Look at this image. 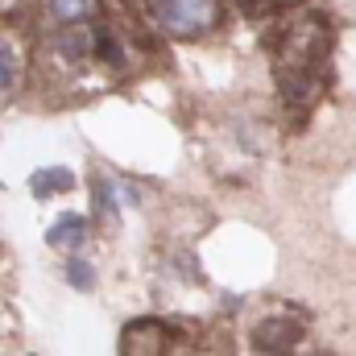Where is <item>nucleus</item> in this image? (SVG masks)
Masks as SVG:
<instances>
[{
	"label": "nucleus",
	"mask_w": 356,
	"mask_h": 356,
	"mask_svg": "<svg viewBox=\"0 0 356 356\" xmlns=\"http://www.w3.org/2000/svg\"><path fill=\"white\" fill-rule=\"evenodd\" d=\"M149 8H154L158 25L170 29V33H199L216 17L211 0H149Z\"/></svg>",
	"instance_id": "obj_1"
},
{
	"label": "nucleus",
	"mask_w": 356,
	"mask_h": 356,
	"mask_svg": "<svg viewBox=\"0 0 356 356\" xmlns=\"http://www.w3.org/2000/svg\"><path fill=\"white\" fill-rule=\"evenodd\" d=\"M83 236H88V220L79 216V211H67V216H58L54 224H50V232H46V245L50 249H79L83 245Z\"/></svg>",
	"instance_id": "obj_2"
},
{
	"label": "nucleus",
	"mask_w": 356,
	"mask_h": 356,
	"mask_svg": "<svg viewBox=\"0 0 356 356\" xmlns=\"http://www.w3.org/2000/svg\"><path fill=\"white\" fill-rule=\"evenodd\" d=\"M71 186H75V178H71V170H63V166H46V170H38V175L29 178V191L38 199H50L58 191H71Z\"/></svg>",
	"instance_id": "obj_3"
},
{
	"label": "nucleus",
	"mask_w": 356,
	"mask_h": 356,
	"mask_svg": "<svg viewBox=\"0 0 356 356\" xmlns=\"http://www.w3.org/2000/svg\"><path fill=\"white\" fill-rule=\"evenodd\" d=\"M17 75H21V54L13 50V42H4L0 38V91H8L17 83Z\"/></svg>",
	"instance_id": "obj_4"
},
{
	"label": "nucleus",
	"mask_w": 356,
	"mask_h": 356,
	"mask_svg": "<svg viewBox=\"0 0 356 356\" xmlns=\"http://www.w3.org/2000/svg\"><path fill=\"white\" fill-rule=\"evenodd\" d=\"M67 282H71V286H79V290H91V286H95V273H91L88 261H79V257H75V261H67Z\"/></svg>",
	"instance_id": "obj_5"
},
{
	"label": "nucleus",
	"mask_w": 356,
	"mask_h": 356,
	"mask_svg": "<svg viewBox=\"0 0 356 356\" xmlns=\"http://www.w3.org/2000/svg\"><path fill=\"white\" fill-rule=\"evenodd\" d=\"M46 4H50V13H54L58 21H75V17L83 13L88 0H46Z\"/></svg>",
	"instance_id": "obj_6"
}]
</instances>
